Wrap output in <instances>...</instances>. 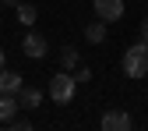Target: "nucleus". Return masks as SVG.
I'll use <instances>...</instances> for the list:
<instances>
[{
    "mask_svg": "<svg viewBox=\"0 0 148 131\" xmlns=\"http://www.w3.org/2000/svg\"><path fill=\"white\" fill-rule=\"evenodd\" d=\"M123 74L127 78H145L148 74V43L145 39L123 53Z\"/></svg>",
    "mask_w": 148,
    "mask_h": 131,
    "instance_id": "obj_1",
    "label": "nucleus"
},
{
    "mask_svg": "<svg viewBox=\"0 0 148 131\" xmlns=\"http://www.w3.org/2000/svg\"><path fill=\"white\" fill-rule=\"evenodd\" d=\"M74 89H78V82H74V74L71 71H60V74H53L49 78V99L53 103H71L74 99Z\"/></svg>",
    "mask_w": 148,
    "mask_h": 131,
    "instance_id": "obj_2",
    "label": "nucleus"
},
{
    "mask_svg": "<svg viewBox=\"0 0 148 131\" xmlns=\"http://www.w3.org/2000/svg\"><path fill=\"white\" fill-rule=\"evenodd\" d=\"M102 131H131V114H127V110H106V114H102Z\"/></svg>",
    "mask_w": 148,
    "mask_h": 131,
    "instance_id": "obj_3",
    "label": "nucleus"
},
{
    "mask_svg": "<svg viewBox=\"0 0 148 131\" xmlns=\"http://www.w3.org/2000/svg\"><path fill=\"white\" fill-rule=\"evenodd\" d=\"M95 4V14L102 21H120L123 18V0H92Z\"/></svg>",
    "mask_w": 148,
    "mask_h": 131,
    "instance_id": "obj_4",
    "label": "nucleus"
},
{
    "mask_svg": "<svg viewBox=\"0 0 148 131\" xmlns=\"http://www.w3.org/2000/svg\"><path fill=\"white\" fill-rule=\"evenodd\" d=\"M21 50H25V57L39 60V57H46V39H42V35H35V32H28L25 43H21Z\"/></svg>",
    "mask_w": 148,
    "mask_h": 131,
    "instance_id": "obj_5",
    "label": "nucleus"
},
{
    "mask_svg": "<svg viewBox=\"0 0 148 131\" xmlns=\"http://www.w3.org/2000/svg\"><path fill=\"white\" fill-rule=\"evenodd\" d=\"M18 110H21V106H18V96H14V92H0V124L11 121Z\"/></svg>",
    "mask_w": 148,
    "mask_h": 131,
    "instance_id": "obj_6",
    "label": "nucleus"
},
{
    "mask_svg": "<svg viewBox=\"0 0 148 131\" xmlns=\"http://www.w3.org/2000/svg\"><path fill=\"white\" fill-rule=\"evenodd\" d=\"M42 103V92L39 89H18V106H21V110H35V106H39Z\"/></svg>",
    "mask_w": 148,
    "mask_h": 131,
    "instance_id": "obj_7",
    "label": "nucleus"
},
{
    "mask_svg": "<svg viewBox=\"0 0 148 131\" xmlns=\"http://www.w3.org/2000/svg\"><path fill=\"white\" fill-rule=\"evenodd\" d=\"M18 89H21V74L0 67V92H14V96H18Z\"/></svg>",
    "mask_w": 148,
    "mask_h": 131,
    "instance_id": "obj_8",
    "label": "nucleus"
},
{
    "mask_svg": "<svg viewBox=\"0 0 148 131\" xmlns=\"http://www.w3.org/2000/svg\"><path fill=\"white\" fill-rule=\"evenodd\" d=\"M85 39H88V43H102V39H106V21H102V18L85 28Z\"/></svg>",
    "mask_w": 148,
    "mask_h": 131,
    "instance_id": "obj_9",
    "label": "nucleus"
},
{
    "mask_svg": "<svg viewBox=\"0 0 148 131\" xmlns=\"http://www.w3.org/2000/svg\"><path fill=\"white\" fill-rule=\"evenodd\" d=\"M78 50H74V46H64L60 50V64H64V71H71V67H78Z\"/></svg>",
    "mask_w": 148,
    "mask_h": 131,
    "instance_id": "obj_10",
    "label": "nucleus"
},
{
    "mask_svg": "<svg viewBox=\"0 0 148 131\" xmlns=\"http://www.w3.org/2000/svg\"><path fill=\"white\" fill-rule=\"evenodd\" d=\"M35 14H39V11H35L32 4H18V21H21V25H32Z\"/></svg>",
    "mask_w": 148,
    "mask_h": 131,
    "instance_id": "obj_11",
    "label": "nucleus"
},
{
    "mask_svg": "<svg viewBox=\"0 0 148 131\" xmlns=\"http://www.w3.org/2000/svg\"><path fill=\"white\" fill-rule=\"evenodd\" d=\"M74 82H78V85H81V82H92V71H88V67H78V74H74Z\"/></svg>",
    "mask_w": 148,
    "mask_h": 131,
    "instance_id": "obj_12",
    "label": "nucleus"
},
{
    "mask_svg": "<svg viewBox=\"0 0 148 131\" xmlns=\"http://www.w3.org/2000/svg\"><path fill=\"white\" fill-rule=\"evenodd\" d=\"M141 39L148 43V18H145V21H141Z\"/></svg>",
    "mask_w": 148,
    "mask_h": 131,
    "instance_id": "obj_13",
    "label": "nucleus"
},
{
    "mask_svg": "<svg viewBox=\"0 0 148 131\" xmlns=\"http://www.w3.org/2000/svg\"><path fill=\"white\" fill-rule=\"evenodd\" d=\"M0 4H7V7H18V4H21V0H0Z\"/></svg>",
    "mask_w": 148,
    "mask_h": 131,
    "instance_id": "obj_14",
    "label": "nucleus"
},
{
    "mask_svg": "<svg viewBox=\"0 0 148 131\" xmlns=\"http://www.w3.org/2000/svg\"><path fill=\"white\" fill-rule=\"evenodd\" d=\"M0 67H4V50H0Z\"/></svg>",
    "mask_w": 148,
    "mask_h": 131,
    "instance_id": "obj_15",
    "label": "nucleus"
}]
</instances>
